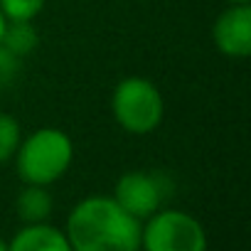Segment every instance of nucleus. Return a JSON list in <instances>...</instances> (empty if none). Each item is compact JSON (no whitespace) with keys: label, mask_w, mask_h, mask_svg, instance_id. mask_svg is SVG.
<instances>
[{"label":"nucleus","mask_w":251,"mask_h":251,"mask_svg":"<svg viewBox=\"0 0 251 251\" xmlns=\"http://www.w3.org/2000/svg\"><path fill=\"white\" fill-rule=\"evenodd\" d=\"M5 23H8V20H5V15H3V13H0V37H3V30H5Z\"/></svg>","instance_id":"obj_14"},{"label":"nucleus","mask_w":251,"mask_h":251,"mask_svg":"<svg viewBox=\"0 0 251 251\" xmlns=\"http://www.w3.org/2000/svg\"><path fill=\"white\" fill-rule=\"evenodd\" d=\"M15 207H18V217L25 224H40L50 219L54 202L45 185H25L23 192L18 195Z\"/></svg>","instance_id":"obj_8"},{"label":"nucleus","mask_w":251,"mask_h":251,"mask_svg":"<svg viewBox=\"0 0 251 251\" xmlns=\"http://www.w3.org/2000/svg\"><path fill=\"white\" fill-rule=\"evenodd\" d=\"M8 251H72L67 234L47 222L25 224L13 241H8Z\"/></svg>","instance_id":"obj_7"},{"label":"nucleus","mask_w":251,"mask_h":251,"mask_svg":"<svg viewBox=\"0 0 251 251\" xmlns=\"http://www.w3.org/2000/svg\"><path fill=\"white\" fill-rule=\"evenodd\" d=\"M20 141H23L20 123L10 113L0 111V165L15 158V151H18Z\"/></svg>","instance_id":"obj_10"},{"label":"nucleus","mask_w":251,"mask_h":251,"mask_svg":"<svg viewBox=\"0 0 251 251\" xmlns=\"http://www.w3.org/2000/svg\"><path fill=\"white\" fill-rule=\"evenodd\" d=\"M173 185L163 173H148V170H131L123 173L116 182L113 200L136 217L138 222L148 219L160 209V204L168 200Z\"/></svg>","instance_id":"obj_5"},{"label":"nucleus","mask_w":251,"mask_h":251,"mask_svg":"<svg viewBox=\"0 0 251 251\" xmlns=\"http://www.w3.org/2000/svg\"><path fill=\"white\" fill-rule=\"evenodd\" d=\"M0 251H8V241H3V239H0Z\"/></svg>","instance_id":"obj_15"},{"label":"nucleus","mask_w":251,"mask_h":251,"mask_svg":"<svg viewBox=\"0 0 251 251\" xmlns=\"http://www.w3.org/2000/svg\"><path fill=\"white\" fill-rule=\"evenodd\" d=\"M111 113L126 133L148 136L163 123L165 101L153 81L143 76H126L113 89Z\"/></svg>","instance_id":"obj_3"},{"label":"nucleus","mask_w":251,"mask_h":251,"mask_svg":"<svg viewBox=\"0 0 251 251\" xmlns=\"http://www.w3.org/2000/svg\"><path fill=\"white\" fill-rule=\"evenodd\" d=\"M40 37L35 30V20H8L3 37H0V47H5L10 54L25 59L35 47H37Z\"/></svg>","instance_id":"obj_9"},{"label":"nucleus","mask_w":251,"mask_h":251,"mask_svg":"<svg viewBox=\"0 0 251 251\" xmlns=\"http://www.w3.org/2000/svg\"><path fill=\"white\" fill-rule=\"evenodd\" d=\"M20 64H23L20 57L10 54L5 47H0V86L13 84V79L20 74Z\"/></svg>","instance_id":"obj_12"},{"label":"nucleus","mask_w":251,"mask_h":251,"mask_svg":"<svg viewBox=\"0 0 251 251\" xmlns=\"http://www.w3.org/2000/svg\"><path fill=\"white\" fill-rule=\"evenodd\" d=\"M229 5H251V0H226Z\"/></svg>","instance_id":"obj_13"},{"label":"nucleus","mask_w":251,"mask_h":251,"mask_svg":"<svg viewBox=\"0 0 251 251\" xmlns=\"http://www.w3.org/2000/svg\"><path fill=\"white\" fill-rule=\"evenodd\" d=\"M212 40L224 57L246 59L251 54V5H229L212 25Z\"/></svg>","instance_id":"obj_6"},{"label":"nucleus","mask_w":251,"mask_h":251,"mask_svg":"<svg viewBox=\"0 0 251 251\" xmlns=\"http://www.w3.org/2000/svg\"><path fill=\"white\" fill-rule=\"evenodd\" d=\"M141 224L113 197L91 195L67 217L72 251H141Z\"/></svg>","instance_id":"obj_1"},{"label":"nucleus","mask_w":251,"mask_h":251,"mask_svg":"<svg viewBox=\"0 0 251 251\" xmlns=\"http://www.w3.org/2000/svg\"><path fill=\"white\" fill-rule=\"evenodd\" d=\"M47 0H0V13L5 20H35Z\"/></svg>","instance_id":"obj_11"},{"label":"nucleus","mask_w":251,"mask_h":251,"mask_svg":"<svg viewBox=\"0 0 251 251\" xmlns=\"http://www.w3.org/2000/svg\"><path fill=\"white\" fill-rule=\"evenodd\" d=\"M74 160V143L59 128H37L27 138L20 141L15 151V168L25 185H45L57 182Z\"/></svg>","instance_id":"obj_2"},{"label":"nucleus","mask_w":251,"mask_h":251,"mask_svg":"<svg viewBox=\"0 0 251 251\" xmlns=\"http://www.w3.org/2000/svg\"><path fill=\"white\" fill-rule=\"evenodd\" d=\"M143 222V251H207V234L202 224L182 209H158Z\"/></svg>","instance_id":"obj_4"}]
</instances>
